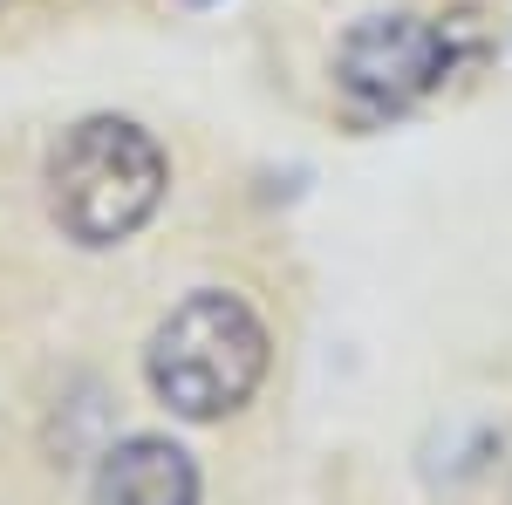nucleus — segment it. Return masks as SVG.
I'll list each match as a JSON object with an SVG mask.
<instances>
[{
  "mask_svg": "<svg viewBox=\"0 0 512 505\" xmlns=\"http://www.w3.org/2000/svg\"><path fill=\"white\" fill-rule=\"evenodd\" d=\"M144 376L171 417L185 424H219L253 403V389L267 376V328L226 287H198L158 321Z\"/></svg>",
  "mask_w": 512,
  "mask_h": 505,
  "instance_id": "obj_1",
  "label": "nucleus"
},
{
  "mask_svg": "<svg viewBox=\"0 0 512 505\" xmlns=\"http://www.w3.org/2000/svg\"><path fill=\"white\" fill-rule=\"evenodd\" d=\"M451 76V41L424 14H369L335 48V82L362 110H410Z\"/></svg>",
  "mask_w": 512,
  "mask_h": 505,
  "instance_id": "obj_3",
  "label": "nucleus"
},
{
  "mask_svg": "<svg viewBox=\"0 0 512 505\" xmlns=\"http://www.w3.org/2000/svg\"><path fill=\"white\" fill-rule=\"evenodd\" d=\"M192 7H212V0H192Z\"/></svg>",
  "mask_w": 512,
  "mask_h": 505,
  "instance_id": "obj_5",
  "label": "nucleus"
},
{
  "mask_svg": "<svg viewBox=\"0 0 512 505\" xmlns=\"http://www.w3.org/2000/svg\"><path fill=\"white\" fill-rule=\"evenodd\" d=\"M164 151L130 117H82L48 157V212L76 246H123L164 198Z\"/></svg>",
  "mask_w": 512,
  "mask_h": 505,
  "instance_id": "obj_2",
  "label": "nucleus"
},
{
  "mask_svg": "<svg viewBox=\"0 0 512 505\" xmlns=\"http://www.w3.org/2000/svg\"><path fill=\"white\" fill-rule=\"evenodd\" d=\"M89 505H198V465L171 437H123L103 451Z\"/></svg>",
  "mask_w": 512,
  "mask_h": 505,
  "instance_id": "obj_4",
  "label": "nucleus"
},
{
  "mask_svg": "<svg viewBox=\"0 0 512 505\" xmlns=\"http://www.w3.org/2000/svg\"><path fill=\"white\" fill-rule=\"evenodd\" d=\"M0 7H7V0H0Z\"/></svg>",
  "mask_w": 512,
  "mask_h": 505,
  "instance_id": "obj_6",
  "label": "nucleus"
}]
</instances>
